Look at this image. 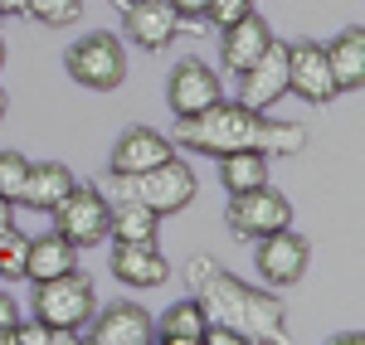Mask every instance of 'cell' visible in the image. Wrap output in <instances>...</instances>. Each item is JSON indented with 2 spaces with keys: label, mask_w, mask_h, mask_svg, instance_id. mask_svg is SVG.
<instances>
[{
  "label": "cell",
  "mask_w": 365,
  "mask_h": 345,
  "mask_svg": "<svg viewBox=\"0 0 365 345\" xmlns=\"http://www.w3.org/2000/svg\"><path fill=\"white\" fill-rule=\"evenodd\" d=\"M49 214H54V233H63L73 248H93L108 238V195L93 185H73Z\"/></svg>",
  "instance_id": "7"
},
{
  "label": "cell",
  "mask_w": 365,
  "mask_h": 345,
  "mask_svg": "<svg viewBox=\"0 0 365 345\" xmlns=\"http://www.w3.org/2000/svg\"><path fill=\"white\" fill-rule=\"evenodd\" d=\"M78 180L68 166H58V161H44V166H34L29 161V175H25V190H20V200L15 204H29V209H39V214H49L68 190H73Z\"/></svg>",
  "instance_id": "19"
},
{
  "label": "cell",
  "mask_w": 365,
  "mask_h": 345,
  "mask_svg": "<svg viewBox=\"0 0 365 345\" xmlns=\"http://www.w3.org/2000/svg\"><path fill=\"white\" fill-rule=\"evenodd\" d=\"M78 267V248L63 238V233H39L29 238L25 248V277L29 282H49V277H63Z\"/></svg>",
  "instance_id": "17"
},
{
  "label": "cell",
  "mask_w": 365,
  "mask_h": 345,
  "mask_svg": "<svg viewBox=\"0 0 365 345\" xmlns=\"http://www.w3.org/2000/svg\"><path fill=\"white\" fill-rule=\"evenodd\" d=\"M161 214H151L137 200H108V238L117 243H156Z\"/></svg>",
  "instance_id": "20"
},
{
  "label": "cell",
  "mask_w": 365,
  "mask_h": 345,
  "mask_svg": "<svg viewBox=\"0 0 365 345\" xmlns=\"http://www.w3.org/2000/svg\"><path fill=\"white\" fill-rule=\"evenodd\" d=\"M83 331L93 345H146L156 341V317L137 302H113V307L93 312V321Z\"/></svg>",
  "instance_id": "11"
},
{
  "label": "cell",
  "mask_w": 365,
  "mask_h": 345,
  "mask_svg": "<svg viewBox=\"0 0 365 345\" xmlns=\"http://www.w3.org/2000/svg\"><path fill=\"white\" fill-rule=\"evenodd\" d=\"M175 146L161 137V132H151V127H127L113 146V161H108V175H137L146 166H156V161H166Z\"/></svg>",
  "instance_id": "15"
},
{
  "label": "cell",
  "mask_w": 365,
  "mask_h": 345,
  "mask_svg": "<svg viewBox=\"0 0 365 345\" xmlns=\"http://www.w3.org/2000/svg\"><path fill=\"white\" fill-rule=\"evenodd\" d=\"M170 5H175L180 20H205V5H210V0H170Z\"/></svg>",
  "instance_id": "29"
},
{
  "label": "cell",
  "mask_w": 365,
  "mask_h": 345,
  "mask_svg": "<svg viewBox=\"0 0 365 345\" xmlns=\"http://www.w3.org/2000/svg\"><path fill=\"white\" fill-rule=\"evenodd\" d=\"M195 302L205 312V321H220L229 331H239L244 345L287 341V312H282L278 297L239 282L234 272H225L210 258H195Z\"/></svg>",
  "instance_id": "2"
},
{
  "label": "cell",
  "mask_w": 365,
  "mask_h": 345,
  "mask_svg": "<svg viewBox=\"0 0 365 345\" xmlns=\"http://www.w3.org/2000/svg\"><path fill=\"white\" fill-rule=\"evenodd\" d=\"M229 233L239 238V243H253V238H263V233H278L292 224V204L282 190L273 185H253V190H239L234 200H229Z\"/></svg>",
  "instance_id": "6"
},
{
  "label": "cell",
  "mask_w": 365,
  "mask_h": 345,
  "mask_svg": "<svg viewBox=\"0 0 365 345\" xmlns=\"http://www.w3.org/2000/svg\"><path fill=\"white\" fill-rule=\"evenodd\" d=\"M249 10H253V0H210V5H205V20L215 29H225V25H234V20H244Z\"/></svg>",
  "instance_id": "26"
},
{
  "label": "cell",
  "mask_w": 365,
  "mask_h": 345,
  "mask_svg": "<svg viewBox=\"0 0 365 345\" xmlns=\"http://www.w3.org/2000/svg\"><path fill=\"white\" fill-rule=\"evenodd\" d=\"M25 248H29V238L15 229L0 238V277H25Z\"/></svg>",
  "instance_id": "25"
},
{
  "label": "cell",
  "mask_w": 365,
  "mask_h": 345,
  "mask_svg": "<svg viewBox=\"0 0 365 345\" xmlns=\"http://www.w3.org/2000/svg\"><path fill=\"white\" fill-rule=\"evenodd\" d=\"M327 63H331L336 92H356L365 83V29L361 25L341 29L336 39L327 44Z\"/></svg>",
  "instance_id": "18"
},
{
  "label": "cell",
  "mask_w": 365,
  "mask_h": 345,
  "mask_svg": "<svg viewBox=\"0 0 365 345\" xmlns=\"http://www.w3.org/2000/svg\"><path fill=\"white\" fill-rule=\"evenodd\" d=\"M113 277L137 292H156L170 282V262L156 243H117L113 248Z\"/></svg>",
  "instance_id": "14"
},
{
  "label": "cell",
  "mask_w": 365,
  "mask_h": 345,
  "mask_svg": "<svg viewBox=\"0 0 365 345\" xmlns=\"http://www.w3.org/2000/svg\"><path fill=\"white\" fill-rule=\"evenodd\" d=\"M268 161L273 156H263V151H229V156H220L225 190L239 195V190H253V185H268Z\"/></svg>",
  "instance_id": "22"
},
{
  "label": "cell",
  "mask_w": 365,
  "mask_h": 345,
  "mask_svg": "<svg viewBox=\"0 0 365 345\" xmlns=\"http://www.w3.org/2000/svg\"><path fill=\"white\" fill-rule=\"evenodd\" d=\"M10 341H20V345H44L49 341V326L34 317V321H15V336Z\"/></svg>",
  "instance_id": "27"
},
{
  "label": "cell",
  "mask_w": 365,
  "mask_h": 345,
  "mask_svg": "<svg viewBox=\"0 0 365 345\" xmlns=\"http://www.w3.org/2000/svg\"><path fill=\"white\" fill-rule=\"evenodd\" d=\"M63 68H68V78L78 87L113 92V87L127 83V49H122V39L113 29H93L63 54Z\"/></svg>",
  "instance_id": "5"
},
{
  "label": "cell",
  "mask_w": 365,
  "mask_h": 345,
  "mask_svg": "<svg viewBox=\"0 0 365 345\" xmlns=\"http://www.w3.org/2000/svg\"><path fill=\"white\" fill-rule=\"evenodd\" d=\"M200 331H205V312H200L195 297L175 302V307H166L156 317V341H166V345H195Z\"/></svg>",
  "instance_id": "21"
},
{
  "label": "cell",
  "mask_w": 365,
  "mask_h": 345,
  "mask_svg": "<svg viewBox=\"0 0 365 345\" xmlns=\"http://www.w3.org/2000/svg\"><path fill=\"white\" fill-rule=\"evenodd\" d=\"M15 229V200H0V238Z\"/></svg>",
  "instance_id": "30"
},
{
  "label": "cell",
  "mask_w": 365,
  "mask_h": 345,
  "mask_svg": "<svg viewBox=\"0 0 365 345\" xmlns=\"http://www.w3.org/2000/svg\"><path fill=\"white\" fill-rule=\"evenodd\" d=\"M25 175H29V161L20 151H0V200H20Z\"/></svg>",
  "instance_id": "24"
},
{
  "label": "cell",
  "mask_w": 365,
  "mask_h": 345,
  "mask_svg": "<svg viewBox=\"0 0 365 345\" xmlns=\"http://www.w3.org/2000/svg\"><path fill=\"white\" fill-rule=\"evenodd\" d=\"M307 262H312V243L302 233H292V224L278 233H263L253 238V267L268 287H292L307 277Z\"/></svg>",
  "instance_id": "8"
},
{
  "label": "cell",
  "mask_w": 365,
  "mask_h": 345,
  "mask_svg": "<svg viewBox=\"0 0 365 345\" xmlns=\"http://www.w3.org/2000/svg\"><path fill=\"white\" fill-rule=\"evenodd\" d=\"M287 92H297L312 107H327L336 92V78H331V63H327V44H287Z\"/></svg>",
  "instance_id": "10"
},
{
  "label": "cell",
  "mask_w": 365,
  "mask_h": 345,
  "mask_svg": "<svg viewBox=\"0 0 365 345\" xmlns=\"http://www.w3.org/2000/svg\"><path fill=\"white\" fill-rule=\"evenodd\" d=\"M122 5H127V0H122Z\"/></svg>",
  "instance_id": "34"
},
{
  "label": "cell",
  "mask_w": 365,
  "mask_h": 345,
  "mask_svg": "<svg viewBox=\"0 0 365 345\" xmlns=\"http://www.w3.org/2000/svg\"><path fill=\"white\" fill-rule=\"evenodd\" d=\"M220 97H225V83H220V73L205 58H195V54L175 58V68H170V78H166V102L180 122L205 112V107H215Z\"/></svg>",
  "instance_id": "9"
},
{
  "label": "cell",
  "mask_w": 365,
  "mask_h": 345,
  "mask_svg": "<svg viewBox=\"0 0 365 345\" xmlns=\"http://www.w3.org/2000/svg\"><path fill=\"white\" fill-rule=\"evenodd\" d=\"M220 34H225V44H220V58H225L229 73H244L253 58H258L263 49H268V44H273V29H268V20H263L258 10H249L244 20L225 25Z\"/></svg>",
  "instance_id": "16"
},
{
  "label": "cell",
  "mask_w": 365,
  "mask_h": 345,
  "mask_svg": "<svg viewBox=\"0 0 365 345\" xmlns=\"http://www.w3.org/2000/svg\"><path fill=\"white\" fill-rule=\"evenodd\" d=\"M15 321H20L15 297H10V292H0V345H10V336H15Z\"/></svg>",
  "instance_id": "28"
},
{
  "label": "cell",
  "mask_w": 365,
  "mask_h": 345,
  "mask_svg": "<svg viewBox=\"0 0 365 345\" xmlns=\"http://www.w3.org/2000/svg\"><path fill=\"white\" fill-rule=\"evenodd\" d=\"M98 312V292L88 282V272H63L49 282H34V317L44 321L49 331H68V336H83V326Z\"/></svg>",
  "instance_id": "4"
},
{
  "label": "cell",
  "mask_w": 365,
  "mask_h": 345,
  "mask_svg": "<svg viewBox=\"0 0 365 345\" xmlns=\"http://www.w3.org/2000/svg\"><path fill=\"white\" fill-rule=\"evenodd\" d=\"M25 15H34L39 25H49V29H63L83 15V0H25Z\"/></svg>",
  "instance_id": "23"
},
{
  "label": "cell",
  "mask_w": 365,
  "mask_h": 345,
  "mask_svg": "<svg viewBox=\"0 0 365 345\" xmlns=\"http://www.w3.org/2000/svg\"><path fill=\"white\" fill-rule=\"evenodd\" d=\"M0 68H5V39H0Z\"/></svg>",
  "instance_id": "33"
},
{
  "label": "cell",
  "mask_w": 365,
  "mask_h": 345,
  "mask_svg": "<svg viewBox=\"0 0 365 345\" xmlns=\"http://www.w3.org/2000/svg\"><path fill=\"white\" fill-rule=\"evenodd\" d=\"M278 97H287V44L273 39V44H268V49L239 73V102H244V107H258V112H268Z\"/></svg>",
  "instance_id": "12"
},
{
  "label": "cell",
  "mask_w": 365,
  "mask_h": 345,
  "mask_svg": "<svg viewBox=\"0 0 365 345\" xmlns=\"http://www.w3.org/2000/svg\"><path fill=\"white\" fill-rule=\"evenodd\" d=\"M180 146L200 156H229V151H263V156H297L307 146V132L297 122H268V112L244 102H215L205 112L180 122Z\"/></svg>",
  "instance_id": "1"
},
{
  "label": "cell",
  "mask_w": 365,
  "mask_h": 345,
  "mask_svg": "<svg viewBox=\"0 0 365 345\" xmlns=\"http://www.w3.org/2000/svg\"><path fill=\"white\" fill-rule=\"evenodd\" d=\"M200 180H195V166L190 161H180L175 151H170L166 161H156V166H146L137 175H108V195L113 200H137L146 204L151 214H180L185 204L195 200Z\"/></svg>",
  "instance_id": "3"
},
{
  "label": "cell",
  "mask_w": 365,
  "mask_h": 345,
  "mask_svg": "<svg viewBox=\"0 0 365 345\" xmlns=\"http://www.w3.org/2000/svg\"><path fill=\"white\" fill-rule=\"evenodd\" d=\"M5 107H10V102H5V87H0V122H5Z\"/></svg>",
  "instance_id": "32"
},
{
  "label": "cell",
  "mask_w": 365,
  "mask_h": 345,
  "mask_svg": "<svg viewBox=\"0 0 365 345\" xmlns=\"http://www.w3.org/2000/svg\"><path fill=\"white\" fill-rule=\"evenodd\" d=\"M122 34L146 49V54H161L170 39L180 34V15H175V5L170 0H127V10H122Z\"/></svg>",
  "instance_id": "13"
},
{
  "label": "cell",
  "mask_w": 365,
  "mask_h": 345,
  "mask_svg": "<svg viewBox=\"0 0 365 345\" xmlns=\"http://www.w3.org/2000/svg\"><path fill=\"white\" fill-rule=\"evenodd\" d=\"M0 15H25V0H0Z\"/></svg>",
  "instance_id": "31"
}]
</instances>
